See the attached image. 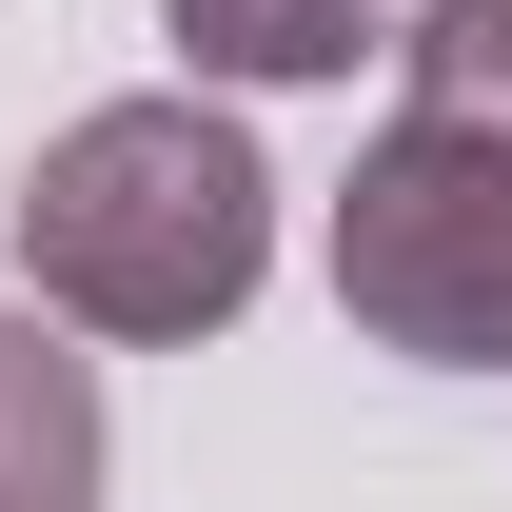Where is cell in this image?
Masks as SVG:
<instances>
[{
    "mask_svg": "<svg viewBox=\"0 0 512 512\" xmlns=\"http://www.w3.org/2000/svg\"><path fill=\"white\" fill-rule=\"evenodd\" d=\"M20 276L79 335H217L276 276V178L197 99H99L20 158Z\"/></svg>",
    "mask_w": 512,
    "mask_h": 512,
    "instance_id": "obj_1",
    "label": "cell"
},
{
    "mask_svg": "<svg viewBox=\"0 0 512 512\" xmlns=\"http://www.w3.org/2000/svg\"><path fill=\"white\" fill-rule=\"evenodd\" d=\"M335 316L414 375H512V138L394 119L335 178Z\"/></svg>",
    "mask_w": 512,
    "mask_h": 512,
    "instance_id": "obj_2",
    "label": "cell"
},
{
    "mask_svg": "<svg viewBox=\"0 0 512 512\" xmlns=\"http://www.w3.org/2000/svg\"><path fill=\"white\" fill-rule=\"evenodd\" d=\"M99 453H119L99 355L60 316H0V512H99Z\"/></svg>",
    "mask_w": 512,
    "mask_h": 512,
    "instance_id": "obj_3",
    "label": "cell"
},
{
    "mask_svg": "<svg viewBox=\"0 0 512 512\" xmlns=\"http://www.w3.org/2000/svg\"><path fill=\"white\" fill-rule=\"evenodd\" d=\"M197 79H355V40H394L414 0H158Z\"/></svg>",
    "mask_w": 512,
    "mask_h": 512,
    "instance_id": "obj_4",
    "label": "cell"
},
{
    "mask_svg": "<svg viewBox=\"0 0 512 512\" xmlns=\"http://www.w3.org/2000/svg\"><path fill=\"white\" fill-rule=\"evenodd\" d=\"M394 60H414V119L512 138V0H414V20H394Z\"/></svg>",
    "mask_w": 512,
    "mask_h": 512,
    "instance_id": "obj_5",
    "label": "cell"
}]
</instances>
